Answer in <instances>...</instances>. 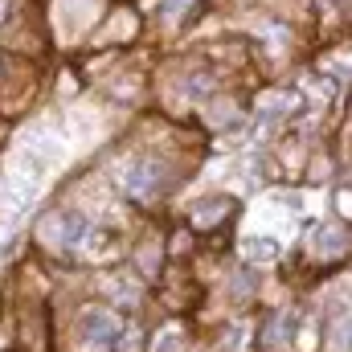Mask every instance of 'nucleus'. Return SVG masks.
Returning <instances> with one entry per match:
<instances>
[{
	"label": "nucleus",
	"instance_id": "obj_1",
	"mask_svg": "<svg viewBox=\"0 0 352 352\" xmlns=\"http://www.w3.org/2000/svg\"><path fill=\"white\" fill-rule=\"evenodd\" d=\"M74 336H78V349L82 352H107V349H115L119 320H115V311H107V307H87V311L78 316Z\"/></svg>",
	"mask_w": 352,
	"mask_h": 352
},
{
	"label": "nucleus",
	"instance_id": "obj_2",
	"mask_svg": "<svg viewBox=\"0 0 352 352\" xmlns=\"http://www.w3.org/2000/svg\"><path fill=\"white\" fill-rule=\"evenodd\" d=\"M87 234V217L78 209H62V213H50L41 221V242H50L54 250H66V246H78Z\"/></svg>",
	"mask_w": 352,
	"mask_h": 352
},
{
	"label": "nucleus",
	"instance_id": "obj_3",
	"mask_svg": "<svg viewBox=\"0 0 352 352\" xmlns=\"http://www.w3.org/2000/svg\"><path fill=\"white\" fill-rule=\"evenodd\" d=\"M160 184H164V164L152 160V156H140V160H131L123 168V188L131 197H156Z\"/></svg>",
	"mask_w": 352,
	"mask_h": 352
},
{
	"label": "nucleus",
	"instance_id": "obj_4",
	"mask_svg": "<svg viewBox=\"0 0 352 352\" xmlns=\"http://www.w3.org/2000/svg\"><path fill=\"white\" fill-rule=\"evenodd\" d=\"M98 4H102V0H58V33H62L66 41L78 37L90 21H94Z\"/></svg>",
	"mask_w": 352,
	"mask_h": 352
},
{
	"label": "nucleus",
	"instance_id": "obj_5",
	"mask_svg": "<svg viewBox=\"0 0 352 352\" xmlns=\"http://www.w3.org/2000/svg\"><path fill=\"white\" fill-rule=\"evenodd\" d=\"M278 254H283V242H278L274 234H254V238H246V242H242V258H246V263L270 266Z\"/></svg>",
	"mask_w": 352,
	"mask_h": 352
},
{
	"label": "nucleus",
	"instance_id": "obj_6",
	"mask_svg": "<svg viewBox=\"0 0 352 352\" xmlns=\"http://www.w3.org/2000/svg\"><path fill=\"white\" fill-rule=\"evenodd\" d=\"M82 254L87 258H111L115 254V234L111 230H87L82 234Z\"/></svg>",
	"mask_w": 352,
	"mask_h": 352
},
{
	"label": "nucleus",
	"instance_id": "obj_7",
	"mask_svg": "<svg viewBox=\"0 0 352 352\" xmlns=\"http://www.w3.org/2000/svg\"><path fill=\"white\" fill-rule=\"evenodd\" d=\"M226 209H230V201H226V197H217V201H205V205H197L192 221H197V226H217V221L226 217Z\"/></svg>",
	"mask_w": 352,
	"mask_h": 352
},
{
	"label": "nucleus",
	"instance_id": "obj_8",
	"mask_svg": "<svg viewBox=\"0 0 352 352\" xmlns=\"http://www.w3.org/2000/svg\"><path fill=\"white\" fill-rule=\"evenodd\" d=\"M316 254H324V258H332V254H344V234L336 230V226H328V230H320L316 234Z\"/></svg>",
	"mask_w": 352,
	"mask_h": 352
},
{
	"label": "nucleus",
	"instance_id": "obj_9",
	"mask_svg": "<svg viewBox=\"0 0 352 352\" xmlns=\"http://www.w3.org/2000/svg\"><path fill=\"white\" fill-rule=\"evenodd\" d=\"M180 349H184V332H180L176 324H168V328H160V332H156L152 352H180Z\"/></svg>",
	"mask_w": 352,
	"mask_h": 352
},
{
	"label": "nucleus",
	"instance_id": "obj_10",
	"mask_svg": "<svg viewBox=\"0 0 352 352\" xmlns=\"http://www.w3.org/2000/svg\"><path fill=\"white\" fill-rule=\"evenodd\" d=\"M205 119H209L213 127H226V123L234 119V102H230V98H217V102L205 111Z\"/></svg>",
	"mask_w": 352,
	"mask_h": 352
},
{
	"label": "nucleus",
	"instance_id": "obj_11",
	"mask_svg": "<svg viewBox=\"0 0 352 352\" xmlns=\"http://www.w3.org/2000/svg\"><path fill=\"white\" fill-rule=\"evenodd\" d=\"M287 328H291V311H283V316H278V324H270V332H266V336H270V349H274V344H283Z\"/></svg>",
	"mask_w": 352,
	"mask_h": 352
},
{
	"label": "nucleus",
	"instance_id": "obj_12",
	"mask_svg": "<svg viewBox=\"0 0 352 352\" xmlns=\"http://www.w3.org/2000/svg\"><path fill=\"white\" fill-rule=\"evenodd\" d=\"M188 4H192V0H168V25H173V21H180V16L188 12Z\"/></svg>",
	"mask_w": 352,
	"mask_h": 352
},
{
	"label": "nucleus",
	"instance_id": "obj_13",
	"mask_svg": "<svg viewBox=\"0 0 352 352\" xmlns=\"http://www.w3.org/2000/svg\"><path fill=\"white\" fill-rule=\"evenodd\" d=\"M242 340H246V328H234V332H230V349L238 352L242 349Z\"/></svg>",
	"mask_w": 352,
	"mask_h": 352
},
{
	"label": "nucleus",
	"instance_id": "obj_14",
	"mask_svg": "<svg viewBox=\"0 0 352 352\" xmlns=\"http://www.w3.org/2000/svg\"><path fill=\"white\" fill-rule=\"evenodd\" d=\"M4 8H8V0H0V16H4Z\"/></svg>",
	"mask_w": 352,
	"mask_h": 352
}]
</instances>
